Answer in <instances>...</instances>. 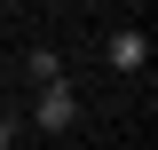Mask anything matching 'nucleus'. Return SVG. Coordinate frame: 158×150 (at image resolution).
I'll use <instances>...</instances> for the list:
<instances>
[{
	"instance_id": "7ed1b4c3",
	"label": "nucleus",
	"mask_w": 158,
	"mask_h": 150,
	"mask_svg": "<svg viewBox=\"0 0 158 150\" xmlns=\"http://www.w3.org/2000/svg\"><path fill=\"white\" fill-rule=\"evenodd\" d=\"M24 71H32V87H56V79H63V56H56V48H32Z\"/></svg>"
},
{
	"instance_id": "f257e3e1",
	"label": "nucleus",
	"mask_w": 158,
	"mask_h": 150,
	"mask_svg": "<svg viewBox=\"0 0 158 150\" xmlns=\"http://www.w3.org/2000/svg\"><path fill=\"white\" fill-rule=\"evenodd\" d=\"M32 127H40V134H71V127H79V87H71V79L40 87V103H32Z\"/></svg>"
},
{
	"instance_id": "20e7f679",
	"label": "nucleus",
	"mask_w": 158,
	"mask_h": 150,
	"mask_svg": "<svg viewBox=\"0 0 158 150\" xmlns=\"http://www.w3.org/2000/svg\"><path fill=\"white\" fill-rule=\"evenodd\" d=\"M0 150H16V119H0Z\"/></svg>"
},
{
	"instance_id": "f03ea898",
	"label": "nucleus",
	"mask_w": 158,
	"mask_h": 150,
	"mask_svg": "<svg viewBox=\"0 0 158 150\" xmlns=\"http://www.w3.org/2000/svg\"><path fill=\"white\" fill-rule=\"evenodd\" d=\"M103 63H111V71H127V79L150 71V40H142V32H111V40H103Z\"/></svg>"
}]
</instances>
